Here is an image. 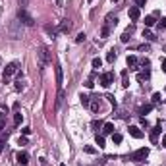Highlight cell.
<instances>
[{
  "label": "cell",
  "mask_w": 166,
  "mask_h": 166,
  "mask_svg": "<svg viewBox=\"0 0 166 166\" xmlns=\"http://www.w3.org/2000/svg\"><path fill=\"white\" fill-rule=\"evenodd\" d=\"M93 85H95V83H93V79H87V81H85V87H89V89H91Z\"/></svg>",
  "instance_id": "60d3db41"
},
{
  "label": "cell",
  "mask_w": 166,
  "mask_h": 166,
  "mask_svg": "<svg viewBox=\"0 0 166 166\" xmlns=\"http://www.w3.org/2000/svg\"><path fill=\"white\" fill-rule=\"evenodd\" d=\"M145 25H147V27H153L154 25V15H147V18H145Z\"/></svg>",
  "instance_id": "cb8c5ba5"
},
{
  "label": "cell",
  "mask_w": 166,
  "mask_h": 166,
  "mask_svg": "<svg viewBox=\"0 0 166 166\" xmlns=\"http://www.w3.org/2000/svg\"><path fill=\"white\" fill-rule=\"evenodd\" d=\"M114 133V124H105V126H102V135H112Z\"/></svg>",
  "instance_id": "4fadbf2b"
},
{
  "label": "cell",
  "mask_w": 166,
  "mask_h": 166,
  "mask_svg": "<svg viewBox=\"0 0 166 166\" xmlns=\"http://www.w3.org/2000/svg\"><path fill=\"white\" fill-rule=\"evenodd\" d=\"M135 4H137V8H143L147 4V0H135Z\"/></svg>",
  "instance_id": "74e56055"
},
{
  "label": "cell",
  "mask_w": 166,
  "mask_h": 166,
  "mask_svg": "<svg viewBox=\"0 0 166 166\" xmlns=\"http://www.w3.org/2000/svg\"><path fill=\"white\" fill-rule=\"evenodd\" d=\"M162 147H166V135L162 137Z\"/></svg>",
  "instance_id": "bcb514c9"
},
{
  "label": "cell",
  "mask_w": 166,
  "mask_h": 166,
  "mask_svg": "<svg viewBox=\"0 0 166 166\" xmlns=\"http://www.w3.org/2000/svg\"><path fill=\"white\" fill-rule=\"evenodd\" d=\"M108 35H110V29H108V27H105V25H102V27H101V37H102V39H106Z\"/></svg>",
  "instance_id": "4316f807"
},
{
  "label": "cell",
  "mask_w": 166,
  "mask_h": 166,
  "mask_svg": "<svg viewBox=\"0 0 166 166\" xmlns=\"http://www.w3.org/2000/svg\"><path fill=\"white\" fill-rule=\"evenodd\" d=\"M112 81H114V74H112V71H106V74L101 75V85L102 87H110Z\"/></svg>",
  "instance_id": "52a82bcc"
},
{
  "label": "cell",
  "mask_w": 166,
  "mask_h": 166,
  "mask_svg": "<svg viewBox=\"0 0 166 166\" xmlns=\"http://www.w3.org/2000/svg\"><path fill=\"white\" fill-rule=\"evenodd\" d=\"M129 135L135 137V139H141V137H143V131H141L137 126H129Z\"/></svg>",
  "instance_id": "30bf717a"
},
{
  "label": "cell",
  "mask_w": 166,
  "mask_h": 166,
  "mask_svg": "<svg viewBox=\"0 0 166 166\" xmlns=\"http://www.w3.org/2000/svg\"><path fill=\"white\" fill-rule=\"evenodd\" d=\"M79 98H81V105H83V106H89V102H91V97H87V95H81Z\"/></svg>",
  "instance_id": "83f0119b"
},
{
  "label": "cell",
  "mask_w": 166,
  "mask_h": 166,
  "mask_svg": "<svg viewBox=\"0 0 166 166\" xmlns=\"http://www.w3.org/2000/svg\"><path fill=\"white\" fill-rule=\"evenodd\" d=\"M37 60H39V68H41V70H45V68H46V64L50 62V52H48V48H46V46H41V48H39V52H37Z\"/></svg>",
  "instance_id": "6da1fadb"
},
{
  "label": "cell",
  "mask_w": 166,
  "mask_h": 166,
  "mask_svg": "<svg viewBox=\"0 0 166 166\" xmlns=\"http://www.w3.org/2000/svg\"><path fill=\"white\" fill-rule=\"evenodd\" d=\"M22 133H23V135H29L31 129H29V128H23V129H22Z\"/></svg>",
  "instance_id": "b9f144b4"
},
{
  "label": "cell",
  "mask_w": 166,
  "mask_h": 166,
  "mask_svg": "<svg viewBox=\"0 0 166 166\" xmlns=\"http://www.w3.org/2000/svg\"><path fill=\"white\" fill-rule=\"evenodd\" d=\"M19 145H22V147H23V145H27V135H23V137H19V141H18Z\"/></svg>",
  "instance_id": "8d00e7d4"
},
{
  "label": "cell",
  "mask_w": 166,
  "mask_h": 166,
  "mask_svg": "<svg viewBox=\"0 0 166 166\" xmlns=\"http://www.w3.org/2000/svg\"><path fill=\"white\" fill-rule=\"evenodd\" d=\"M15 89L22 91V89H23V81H18V83H15Z\"/></svg>",
  "instance_id": "f35d334b"
},
{
  "label": "cell",
  "mask_w": 166,
  "mask_h": 166,
  "mask_svg": "<svg viewBox=\"0 0 166 166\" xmlns=\"http://www.w3.org/2000/svg\"><path fill=\"white\" fill-rule=\"evenodd\" d=\"M8 135H10V131H6V133H2V139H0V153L6 149V139H8Z\"/></svg>",
  "instance_id": "ac0fdd59"
},
{
  "label": "cell",
  "mask_w": 166,
  "mask_h": 166,
  "mask_svg": "<svg viewBox=\"0 0 166 166\" xmlns=\"http://www.w3.org/2000/svg\"><path fill=\"white\" fill-rule=\"evenodd\" d=\"M54 71H56V87H58V91H60L62 85H64V74H62V68H60V66H56Z\"/></svg>",
  "instance_id": "ba28073f"
},
{
  "label": "cell",
  "mask_w": 166,
  "mask_h": 166,
  "mask_svg": "<svg viewBox=\"0 0 166 166\" xmlns=\"http://www.w3.org/2000/svg\"><path fill=\"white\" fill-rule=\"evenodd\" d=\"M153 110V105H143L141 108H139V114H149Z\"/></svg>",
  "instance_id": "603a6c76"
},
{
  "label": "cell",
  "mask_w": 166,
  "mask_h": 166,
  "mask_svg": "<svg viewBox=\"0 0 166 166\" xmlns=\"http://www.w3.org/2000/svg\"><path fill=\"white\" fill-rule=\"evenodd\" d=\"M22 120H23V114L15 110V114H14V126H19V124H22Z\"/></svg>",
  "instance_id": "d6986e66"
},
{
  "label": "cell",
  "mask_w": 166,
  "mask_h": 166,
  "mask_svg": "<svg viewBox=\"0 0 166 166\" xmlns=\"http://www.w3.org/2000/svg\"><path fill=\"white\" fill-rule=\"evenodd\" d=\"M122 139H124L122 133H112V141L114 143H122Z\"/></svg>",
  "instance_id": "f546056e"
},
{
  "label": "cell",
  "mask_w": 166,
  "mask_h": 166,
  "mask_svg": "<svg viewBox=\"0 0 166 166\" xmlns=\"http://www.w3.org/2000/svg\"><path fill=\"white\" fill-rule=\"evenodd\" d=\"M162 70H164V71H166V58H164V60H162Z\"/></svg>",
  "instance_id": "f6af8a7d"
},
{
  "label": "cell",
  "mask_w": 166,
  "mask_h": 166,
  "mask_svg": "<svg viewBox=\"0 0 166 166\" xmlns=\"http://www.w3.org/2000/svg\"><path fill=\"white\" fill-rule=\"evenodd\" d=\"M106 60H108V62H114V60H116V50H114V48H112V50H108Z\"/></svg>",
  "instance_id": "d4e9b609"
},
{
  "label": "cell",
  "mask_w": 166,
  "mask_h": 166,
  "mask_svg": "<svg viewBox=\"0 0 166 166\" xmlns=\"http://www.w3.org/2000/svg\"><path fill=\"white\" fill-rule=\"evenodd\" d=\"M85 153H89V154H95V147H91V145H85Z\"/></svg>",
  "instance_id": "d590c367"
},
{
  "label": "cell",
  "mask_w": 166,
  "mask_h": 166,
  "mask_svg": "<svg viewBox=\"0 0 166 166\" xmlns=\"http://www.w3.org/2000/svg\"><path fill=\"white\" fill-rule=\"evenodd\" d=\"M101 126H102V124H101V122H97V120H95V122H93V128H95V129H98V128H101Z\"/></svg>",
  "instance_id": "7bdbcfd3"
},
{
  "label": "cell",
  "mask_w": 166,
  "mask_h": 166,
  "mask_svg": "<svg viewBox=\"0 0 166 166\" xmlns=\"http://www.w3.org/2000/svg\"><path fill=\"white\" fill-rule=\"evenodd\" d=\"M160 27H162V29H166V18H162V19H160Z\"/></svg>",
  "instance_id": "ee69618b"
},
{
  "label": "cell",
  "mask_w": 166,
  "mask_h": 166,
  "mask_svg": "<svg viewBox=\"0 0 166 166\" xmlns=\"http://www.w3.org/2000/svg\"><path fill=\"white\" fill-rule=\"evenodd\" d=\"M97 145H98V147H105V137H102V135H97Z\"/></svg>",
  "instance_id": "836d02e7"
},
{
  "label": "cell",
  "mask_w": 166,
  "mask_h": 166,
  "mask_svg": "<svg viewBox=\"0 0 166 166\" xmlns=\"http://www.w3.org/2000/svg\"><path fill=\"white\" fill-rule=\"evenodd\" d=\"M149 77H151V70H149V68H145V70L141 71V74L137 75V79H139V81H145V79H149Z\"/></svg>",
  "instance_id": "2e32d148"
},
{
  "label": "cell",
  "mask_w": 166,
  "mask_h": 166,
  "mask_svg": "<svg viewBox=\"0 0 166 166\" xmlns=\"http://www.w3.org/2000/svg\"><path fill=\"white\" fill-rule=\"evenodd\" d=\"M139 64V60H137V56H128V66L131 70H135V66Z\"/></svg>",
  "instance_id": "e0dca14e"
},
{
  "label": "cell",
  "mask_w": 166,
  "mask_h": 166,
  "mask_svg": "<svg viewBox=\"0 0 166 166\" xmlns=\"http://www.w3.org/2000/svg\"><path fill=\"white\" fill-rule=\"evenodd\" d=\"M89 106H91V110H93V112H98V108H101V105H98L97 98H93V101L89 102Z\"/></svg>",
  "instance_id": "7402d4cb"
},
{
  "label": "cell",
  "mask_w": 166,
  "mask_h": 166,
  "mask_svg": "<svg viewBox=\"0 0 166 166\" xmlns=\"http://www.w3.org/2000/svg\"><path fill=\"white\" fill-rule=\"evenodd\" d=\"M60 166H66V164H60Z\"/></svg>",
  "instance_id": "c3c4849f"
},
{
  "label": "cell",
  "mask_w": 166,
  "mask_h": 166,
  "mask_svg": "<svg viewBox=\"0 0 166 166\" xmlns=\"http://www.w3.org/2000/svg\"><path fill=\"white\" fill-rule=\"evenodd\" d=\"M18 162H19V166H25L29 162V154L27 153H18Z\"/></svg>",
  "instance_id": "7c38bea8"
},
{
  "label": "cell",
  "mask_w": 166,
  "mask_h": 166,
  "mask_svg": "<svg viewBox=\"0 0 166 166\" xmlns=\"http://www.w3.org/2000/svg\"><path fill=\"white\" fill-rule=\"evenodd\" d=\"M0 64H2V58H0Z\"/></svg>",
  "instance_id": "7dc6e473"
},
{
  "label": "cell",
  "mask_w": 166,
  "mask_h": 166,
  "mask_svg": "<svg viewBox=\"0 0 166 166\" xmlns=\"http://www.w3.org/2000/svg\"><path fill=\"white\" fill-rule=\"evenodd\" d=\"M116 23H118V15L116 14H106V18H105V27H108L112 31V27H116Z\"/></svg>",
  "instance_id": "8992f818"
},
{
  "label": "cell",
  "mask_w": 166,
  "mask_h": 166,
  "mask_svg": "<svg viewBox=\"0 0 166 166\" xmlns=\"http://www.w3.org/2000/svg\"><path fill=\"white\" fill-rule=\"evenodd\" d=\"M147 157H149V149L147 147H141V149H137L135 153H131V157H129V158H131L133 162H143Z\"/></svg>",
  "instance_id": "5b68a950"
},
{
  "label": "cell",
  "mask_w": 166,
  "mask_h": 166,
  "mask_svg": "<svg viewBox=\"0 0 166 166\" xmlns=\"http://www.w3.org/2000/svg\"><path fill=\"white\" fill-rule=\"evenodd\" d=\"M85 37H87L85 33H79V35L75 37V43H83V41H85Z\"/></svg>",
  "instance_id": "e575fe53"
},
{
  "label": "cell",
  "mask_w": 166,
  "mask_h": 166,
  "mask_svg": "<svg viewBox=\"0 0 166 166\" xmlns=\"http://www.w3.org/2000/svg\"><path fill=\"white\" fill-rule=\"evenodd\" d=\"M131 33H133V27H129L126 33H122V37H120V39H122V43H128V41H129V35H131Z\"/></svg>",
  "instance_id": "44dd1931"
},
{
  "label": "cell",
  "mask_w": 166,
  "mask_h": 166,
  "mask_svg": "<svg viewBox=\"0 0 166 166\" xmlns=\"http://www.w3.org/2000/svg\"><path fill=\"white\" fill-rule=\"evenodd\" d=\"M122 85H124V87H128V85H129V81H128V70H124V71H122Z\"/></svg>",
  "instance_id": "484cf974"
},
{
  "label": "cell",
  "mask_w": 166,
  "mask_h": 166,
  "mask_svg": "<svg viewBox=\"0 0 166 166\" xmlns=\"http://www.w3.org/2000/svg\"><path fill=\"white\" fill-rule=\"evenodd\" d=\"M18 70H19V62H10V64L6 66V70H4V77H2L4 83H8V81H10V77H12Z\"/></svg>",
  "instance_id": "277c9868"
},
{
  "label": "cell",
  "mask_w": 166,
  "mask_h": 166,
  "mask_svg": "<svg viewBox=\"0 0 166 166\" xmlns=\"http://www.w3.org/2000/svg\"><path fill=\"white\" fill-rule=\"evenodd\" d=\"M160 101H162V97H160V93H154V95H153V105H158Z\"/></svg>",
  "instance_id": "d6a6232c"
},
{
  "label": "cell",
  "mask_w": 166,
  "mask_h": 166,
  "mask_svg": "<svg viewBox=\"0 0 166 166\" xmlns=\"http://www.w3.org/2000/svg\"><path fill=\"white\" fill-rule=\"evenodd\" d=\"M4 126H6V114H0V131L4 129Z\"/></svg>",
  "instance_id": "4dcf8cb0"
},
{
  "label": "cell",
  "mask_w": 166,
  "mask_h": 166,
  "mask_svg": "<svg viewBox=\"0 0 166 166\" xmlns=\"http://www.w3.org/2000/svg\"><path fill=\"white\" fill-rule=\"evenodd\" d=\"M29 4V0H19V8H25Z\"/></svg>",
  "instance_id": "ab89813d"
},
{
  "label": "cell",
  "mask_w": 166,
  "mask_h": 166,
  "mask_svg": "<svg viewBox=\"0 0 166 166\" xmlns=\"http://www.w3.org/2000/svg\"><path fill=\"white\" fill-rule=\"evenodd\" d=\"M45 31H46V33H48V35H50L52 39L56 37V33H58V29H56V27H52L50 23H46V25H45Z\"/></svg>",
  "instance_id": "9a60e30c"
},
{
  "label": "cell",
  "mask_w": 166,
  "mask_h": 166,
  "mask_svg": "<svg viewBox=\"0 0 166 166\" xmlns=\"http://www.w3.org/2000/svg\"><path fill=\"white\" fill-rule=\"evenodd\" d=\"M22 25H23V23L19 22V19H15V22H12V23H10L8 31H10V37H12V39H22V35H23Z\"/></svg>",
  "instance_id": "3957f363"
},
{
  "label": "cell",
  "mask_w": 166,
  "mask_h": 166,
  "mask_svg": "<svg viewBox=\"0 0 166 166\" xmlns=\"http://www.w3.org/2000/svg\"><path fill=\"white\" fill-rule=\"evenodd\" d=\"M101 66H102V60H101V58H93V68H97V70H98Z\"/></svg>",
  "instance_id": "1f68e13d"
},
{
  "label": "cell",
  "mask_w": 166,
  "mask_h": 166,
  "mask_svg": "<svg viewBox=\"0 0 166 166\" xmlns=\"http://www.w3.org/2000/svg\"><path fill=\"white\" fill-rule=\"evenodd\" d=\"M62 102H64V91H58V97H56V108H60L62 106Z\"/></svg>",
  "instance_id": "ffe728a7"
},
{
  "label": "cell",
  "mask_w": 166,
  "mask_h": 166,
  "mask_svg": "<svg viewBox=\"0 0 166 166\" xmlns=\"http://www.w3.org/2000/svg\"><path fill=\"white\" fill-rule=\"evenodd\" d=\"M71 29V22L68 18L66 19H62V23H60V27H58V31H62V33H68V31Z\"/></svg>",
  "instance_id": "8fae6325"
},
{
  "label": "cell",
  "mask_w": 166,
  "mask_h": 166,
  "mask_svg": "<svg viewBox=\"0 0 166 166\" xmlns=\"http://www.w3.org/2000/svg\"><path fill=\"white\" fill-rule=\"evenodd\" d=\"M158 133H160V124L153 128V131H151V143H157L158 141Z\"/></svg>",
  "instance_id": "5bb4252c"
},
{
  "label": "cell",
  "mask_w": 166,
  "mask_h": 166,
  "mask_svg": "<svg viewBox=\"0 0 166 166\" xmlns=\"http://www.w3.org/2000/svg\"><path fill=\"white\" fill-rule=\"evenodd\" d=\"M143 37L147 39V41H154V39H157V37H154V35L151 33V31H143Z\"/></svg>",
  "instance_id": "f1b7e54d"
},
{
  "label": "cell",
  "mask_w": 166,
  "mask_h": 166,
  "mask_svg": "<svg viewBox=\"0 0 166 166\" xmlns=\"http://www.w3.org/2000/svg\"><path fill=\"white\" fill-rule=\"evenodd\" d=\"M128 14H129V18H131L133 22H137V19H139V15H141V8H137V6H131Z\"/></svg>",
  "instance_id": "9c48e42d"
},
{
  "label": "cell",
  "mask_w": 166,
  "mask_h": 166,
  "mask_svg": "<svg viewBox=\"0 0 166 166\" xmlns=\"http://www.w3.org/2000/svg\"><path fill=\"white\" fill-rule=\"evenodd\" d=\"M18 19H19L23 25H27V27H33V25H35L33 15H31L25 8H19V10H18Z\"/></svg>",
  "instance_id": "7a4b0ae2"
}]
</instances>
